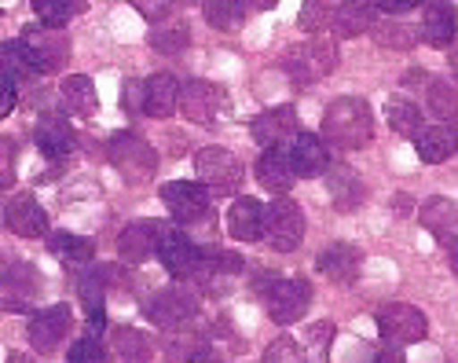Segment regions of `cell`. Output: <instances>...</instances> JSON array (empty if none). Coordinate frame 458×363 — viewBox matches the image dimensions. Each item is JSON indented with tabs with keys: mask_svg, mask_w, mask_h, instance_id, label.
<instances>
[{
	"mask_svg": "<svg viewBox=\"0 0 458 363\" xmlns=\"http://www.w3.org/2000/svg\"><path fill=\"white\" fill-rule=\"evenodd\" d=\"M264 363H309V356H304V349L293 338H276L264 349Z\"/></svg>",
	"mask_w": 458,
	"mask_h": 363,
	"instance_id": "40",
	"label": "cell"
},
{
	"mask_svg": "<svg viewBox=\"0 0 458 363\" xmlns=\"http://www.w3.org/2000/svg\"><path fill=\"white\" fill-rule=\"evenodd\" d=\"M309 305H312V286L304 279H272L264 286V308L279 326L301 323Z\"/></svg>",
	"mask_w": 458,
	"mask_h": 363,
	"instance_id": "4",
	"label": "cell"
},
{
	"mask_svg": "<svg viewBox=\"0 0 458 363\" xmlns=\"http://www.w3.org/2000/svg\"><path fill=\"white\" fill-rule=\"evenodd\" d=\"M106 158L110 165L118 169L129 184H147L150 176L158 169V151L136 132H118L110 136V148H106Z\"/></svg>",
	"mask_w": 458,
	"mask_h": 363,
	"instance_id": "3",
	"label": "cell"
},
{
	"mask_svg": "<svg viewBox=\"0 0 458 363\" xmlns=\"http://www.w3.org/2000/svg\"><path fill=\"white\" fill-rule=\"evenodd\" d=\"M41 286H45V279L30 261H8L4 265V308H12V312L30 308L33 298H41Z\"/></svg>",
	"mask_w": 458,
	"mask_h": 363,
	"instance_id": "16",
	"label": "cell"
},
{
	"mask_svg": "<svg viewBox=\"0 0 458 363\" xmlns=\"http://www.w3.org/2000/svg\"><path fill=\"white\" fill-rule=\"evenodd\" d=\"M202 15L216 30H239L242 19H246V8L242 4H227V0H213V4H202Z\"/></svg>",
	"mask_w": 458,
	"mask_h": 363,
	"instance_id": "36",
	"label": "cell"
},
{
	"mask_svg": "<svg viewBox=\"0 0 458 363\" xmlns=\"http://www.w3.org/2000/svg\"><path fill=\"white\" fill-rule=\"evenodd\" d=\"M136 12H140L143 19H150V22H158L162 15H169V12H173V4H136Z\"/></svg>",
	"mask_w": 458,
	"mask_h": 363,
	"instance_id": "44",
	"label": "cell"
},
{
	"mask_svg": "<svg viewBox=\"0 0 458 363\" xmlns=\"http://www.w3.org/2000/svg\"><path fill=\"white\" fill-rule=\"evenodd\" d=\"M264 216H268V206H260L257 198L242 195L232 202V209H227V232H232V239H239V242H257V239H264Z\"/></svg>",
	"mask_w": 458,
	"mask_h": 363,
	"instance_id": "21",
	"label": "cell"
},
{
	"mask_svg": "<svg viewBox=\"0 0 458 363\" xmlns=\"http://www.w3.org/2000/svg\"><path fill=\"white\" fill-rule=\"evenodd\" d=\"M122 106L129 114H147V96H143V81H125L122 92Z\"/></svg>",
	"mask_w": 458,
	"mask_h": 363,
	"instance_id": "43",
	"label": "cell"
},
{
	"mask_svg": "<svg viewBox=\"0 0 458 363\" xmlns=\"http://www.w3.org/2000/svg\"><path fill=\"white\" fill-rule=\"evenodd\" d=\"M199 363H220V359H216V356H206V359H199Z\"/></svg>",
	"mask_w": 458,
	"mask_h": 363,
	"instance_id": "50",
	"label": "cell"
},
{
	"mask_svg": "<svg viewBox=\"0 0 458 363\" xmlns=\"http://www.w3.org/2000/svg\"><path fill=\"white\" fill-rule=\"evenodd\" d=\"M316 268H319L330 283H337V286H352V283L360 279V268H363V253H360V246H352V242H334V246H327V249L319 253Z\"/></svg>",
	"mask_w": 458,
	"mask_h": 363,
	"instance_id": "17",
	"label": "cell"
},
{
	"mask_svg": "<svg viewBox=\"0 0 458 363\" xmlns=\"http://www.w3.org/2000/svg\"><path fill=\"white\" fill-rule=\"evenodd\" d=\"M429 106H433V114L444 118V125H458V81H444L437 78L429 85Z\"/></svg>",
	"mask_w": 458,
	"mask_h": 363,
	"instance_id": "35",
	"label": "cell"
},
{
	"mask_svg": "<svg viewBox=\"0 0 458 363\" xmlns=\"http://www.w3.org/2000/svg\"><path fill=\"white\" fill-rule=\"evenodd\" d=\"M48 249L55 253L63 265H70V268H81V265H89V261L96 257V242L85 239V235H73V232H55V235H48Z\"/></svg>",
	"mask_w": 458,
	"mask_h": 363,
	"instance_id": "29",
	"label": "cell"
},
{
	"mask_svg": "<svg viewBox=\"0 0 458 363\" xmlns=\"http://www.w3.org/2000/svg\"><path fill=\"white\" fill-rule=\"evenodd\" d=\"M418 224H422L437 242L454 246L458 242V202L454 198H426V206L418 209Z\"/></svg>",
	"mask_w": 458,
	"mask_h": 363,
	"instance_id": "18",
	"label": "cell"
},
{
	"mask_svg": "<svg viewBox=\"0 0 458 363\" xmlns=\"http://www.w3.org/2000/svg\"><path fill=\"white\" fill-rule=\"evenodd\" d=\"M334 19H337V4H304V8H301V26L309 30V33L330 30Z\"/></svg>",
	"mask_w": 458,
	"mask_h": 363,
	"instance_id": "38",
	"label": "cell"
},
{
	"mask_svg": "<svg viewBox=\"0 0 458 363\" xmlns=\"http://www.w3.org/2000/svg\"><path fill=\"white\" fill-rule=\"evenodd\" d=\"M414 148H418V158L422 162H429V165H437V162H447V158H454L458 155V129H451V125H429L422 136L414 139Z\"/></svg>",
	"mask_w": 458,
	"mask_h": 363,
	"instance_id": "25",
	"label": "cell"
},
{
	"mask_svg": "<svg viewBox=\"0 0 458 363\" xmlns=\"http://www.w3.org/2000/svg\"><path fill=\"white\" fill-rule=\"evenodd\" d=\"M224 92L209 81H187L180 92V114L195 125H216L224 114Z\"/></svg>",
	"mask_w": 458,
	"mask_h": 363,
	"instance_id": "11",
	"label": "cell"
},
{
	"mask_svg": "<svg viewBox=\"0 0 458 363\" xmlns=\"http://www.w3.org/2000/svg\"><path fill=\"white\" fill-rule=\"evenodd\" d=\"M162 202L180 224H195L209 216V191L202 184H191V180H169V184H162Z\"/></svg>",
	"mask_w": 458,
	"mask_h": 363,
	"instance_id": "10",
	"label": "cell"
},
{
	"mask_svg": "<svg viewBox=\"0 0 458 363\" xmlns=\"http://www.w3.org/2000/svg\"><path fill=\"white\" fill-rule=\"evenodd\" d=\"M26 48L33 55V70L37 74H55V70L70 59V38L63 30H52V26H41V30H33L26 33Z\"/></svg>",
	"mask_w": 458,
	"mask_h": 363,
	"instance_id": "12",
	"label": "cell"
},
{
	"mask_svg": "<svg viewBox=\"0 0 458 363\" xmlns=\"http://www.w3.org/2000/svg\"><path fill=\"white\" fill-rule=\"evenodd\" d=\"M297 111L290 103L283 106H268V111H260L253 118V139L264 143V151L272 148H283V143H297Z\"/></svg>",
	"mask_w": 458,
	"mask_h": 363,
	"instance_id": "13",
	"label": "cell"
},
{
	"mask_svg": "<svg viewBox=\"0 0 458 363\" xmlns=\"http://www.w3.org/2000/svg\"><path fill=\"white\" fill-rule=\"evenodd\" d=\"M374 41L377 45H389V48H411L414 45V33L407 26H374Z\"/></svg>",
	"mask_w": 458,
	"mask_h": 363,
	"instance_id": "42",
	"label": "cell"
},
{
	"mask_svg": "<svg viewBox=\"0 0 458 363\" xmlns=\"http://www.w3.org/2000/svg\"><path fill=\"white\" fill-rule=\"evenodd\" d=\"M70 326H73V312L66 305H52L45 312H33L26 334H30V345L37 352H55L59 342L70 334Z\"/></svg>",
	"mask_w": 458,
	"mask_h": 363,
	"instance_id": "14",
	"label": "cell"
},
{
	"mask_svg": "<svg viewBox=\"0 0 458 363\" xmlns=\"http://www.w3.org/2000/svg\"><path fill=\"white\" fill-rule=\"evenodd\" d=\"M381 15H407V12H414V4H403V0H393V4H374Z\"/></svg>",
	"mask_w": 458,
	"mask_h": 363,
	"instance_id": "45",
	"label": "cell"
},
{
	"mask_svg": "<svg viewBox=\"0 0 458 363\" xmlns=\"http://www.w3.org/2000/svg\"><path fill=\"white\" fill-rule=\"evenodd\" d=\"M37 148H41V155L48 162L66 158L73 151V129L63 118H55V114L41 118V122H37Z\"/></svg>",
	"mask_w": 458,
	"mask_h": 363,
	"instance_id": "26",
	"label": "cell"
},
{
	"mask_svg": "<svg viewBox=\"0 0 458 363\" xmlns=\"http://www.w3.org/2000/svg\"><path fill=\"white\" fill-rule=\"evenodd\" d=\"M374 363H403V352L400 349H386V352H377Z\"/></svg>",
	"mask_w": 458,
	"mask_h": 363,
	"instance_id": "47",
	"label": "cell"
},
{
	"mask_svg": "<svg viewBox=\"0 0 458 363\" xmlns=\"http://www.w3.org/2000/svg\"><path fill=\"white\" fill-rule=\"evenodd\" d=\"M195 173H199V184L213 195H235L242 184V162L224 151V148H206L195 158Z\"/></svg>",
	"mask_w": 458,
	"mask_h": 363,
	"instance_id": "5",
	"label": "cell"
},
{
	"mask_svg": "<svg viewBox=\"0 0 458 363\" xmlns=\"http://www.w3.org/2000/svg\"><path fill=\"white\" fill-rule=\"evenodd\" d=\"M114 349H118L122 363H147L150 352H155V342L143 331H136V326H122V331H114Z\"/></svg>",
	"mask_w": 458,
	"mask_h": 363,
	"instance_id": "32",
	"label": "cell"
},
{
	"mask_svg": "<svg viewBox=\"0 0 458 363\" xmlns=\"http://www.w3.org/2000/svg\"><path fill=\"white\" fill-rule=\"evenodd\" d=\"M147 316L155 319V326H162V331H183V326H191V319L199 316V298L191 294V290H180V286H169L162 290V294L147 305Z\"/></svg>",
	"mask_w": 458,
	"mask_h": 363,
	"instance_id": "9",
	"label": "cell"
},
{
	"mask_svg": "<svg viewBox=\"0 0 458 363\" xmlns=\"http://www.w3.org/2000/svg\"><path fill=\"white\" fill-rule=\"evenodd\" d=\"M374 15L377 8L374 4H337V19H334V30L341 33V38H356V33L370 30L374 26Z\"/></svg>",
	"mask_w": 458,
	"mask_h": 363,
	"instance_id": "33",
	"label": "cell"
},
{
	"mask_svg": "<svg viewBox=\"0 0 458 363\" xmlns=\"http://www.w3.org/2000/svg\"><path fill=\"white\" fill-rule=\"evenodd\" d=\"M264 239H268L272 249H279V253L297 249L301 239H304V213H301V206L286 202V198L272 202L268 216H264Z\"/></svg>",
	"mask_w": 458,
	"mask_h": 363,
	"instance_id": "8",
	"label": "cell"
},
{
	"mask_svg": "<svg viewBox=\"0 0 458 363\" xmlns=\"http://www.w3.org/2000/svg\"><path fill=\"white\" fill-rule=\"evenodd\" d=\"M70 363H110V359H106V349L96 338H81L70 349Z\"/></svg>",
	"mask_w": 458,
	"mask_h": 363,
	"instance_id": "41",
	"label": "cell"
},
{
	"mask_svg": "<svg viewBox=\"0 0 458 363\" xmlns=\"http://www.w3.org/2000/svg\"><path fill=\"white\" fill-rule=\"evenodd\" d=\"M180 92L183 85H176L173 74H155L143 81V96H147V118H173L180 111Z\"/></svg>",
	"mask_w": 458,
	"mask_h": 363,
	"instance_id": "22",
	"label": "cell"
},
{
	"mask_svg": "<svg viewBox=\"0 0 458 363\" xmlns=\"http://www.w3.org/2000/svg\"><path fill=\"white\" fill-rule=\"evenodd\" d=\"M33 12H37V19H41L45 26L59 30L73 12H78V4H63V0H33Z\"/></svg>",
	"mask_w": 458,
	"mask_h": 363,
	"instance_id": "39",
	"label": "cell"
},
{
	"mask_svg": "<svg viewBox=\"0 0 458 363\" xmlns=\"http://www.w3.org/2000/svg\"><path fill=\"white\" fill-rule=\"evenodd\" d=\"M162 352H165L169 363H199V359L209 356L206 352V342L195 331H191V326H183V331H169L162 338Z\"/></svg>",
	"mask_w": 458,
	"mask_h": 363,
	"instance_id": "31",
	"label": "cell"
},
{
	"mask_svg": "<svg viewBox=\"0 0 458 363\" xmlns=\"http://www.w3.org/2000/svg\"><path fill=\"white\" fill-rule=\"evenodd\" d=\"M293 165H297V176L304 180H316L323 173H330V151H327V143L319 136H309V132H301L297 143H293Z\"/></svg>",
	"mask_w": 458,
	"mask_h": 363,
	"instance_id": "24",
	"label": "cell"
},
{
	"mask_svg": "<svg viewBox=\"0 0 458 363\" xmlns=\"http://www.w3.org/2000/svg\"><path fill=\"white\" fill-rule=\"evenodd\" d=\"M8 363H33V359H30V356H12Z\"/></svg>",
	"mask_w": 458,
	"mask_h": 363,
	"instance_id": "49",
	"label": "cell"
},
{
	"mask_svg": "<svg viewBox=\"0 0 458 363\" xmlns=\"http://www.w3.org/2000/svg\"><path fill=\"white\" fill-rule=\"evenodd\" d=\"M78 294H81V305H85V316H89V331L99 334L106 326V279L99 272L81 275Z\"/></svg>",
	"mask_w": 458,
	"mask_h": 363,
	"instance_id": "27",
	"label": "cell"
},
{
	"mask_svg": "<svg viewBox=\"0 0 458 363\" xmlns=\"http://www.w3.org/2000/svg\"><path fill=\"white\" fill-rule=\"evenodd\" d=\"M187 26H155L150 30V45H155L158 52H165V55H176V52H183L187 48Z\"/></svg>",
	"mask_w": 458,
	"mask_h": 363,
	"instance_id": "37",
	"label": "cell"
},
{
	"mask_svg": "<svg viewBox=\"0 0 458 363\" xmlns=\"http://www.w3.org/2000/svg\"><path fill=\"white\" fill-rule=\"evenodd\" d=\"M323 139L334 143L341 151H360L374 136V114L370 103L360 96H341L323 111V125H319Z\"/></svg>",
	"mask_w": 458,
	"mask_h": 363,
	"instance_id": "1",
	"label": "cell"
},
{
	"mask_svg": "<svg viewBox=\"0 0 458 363\" xmlns=\"http://www.w3.org/2000/svg\"><path fill=\"white\" fill-rule=\"evenodd\" d=\"M257 180L272 195H286L297 184V165H293V151L290 148H272L264 151L257 162Z\"/></svg>",
	"mask_w": 458,
	"mask_h": 363,
	"instance_id": "19",
	"label": "cell"
},
{
	"mask_svg": "<svg viewBox=\"0 0 458 363\" xmlns=\"http://www.w3.org/2000/svg\"><path fill=\"white\" fill-rule=\"evenodd\" d=\"M377 331L381 338H386L389 345H414V342H422L426 331H429V319L422 308H414V305H386L377 312Z\"/></svg>",
	"mask_w": 458,
	"mask_h": 363,
	"instance_id": "6",
	"label": "cell"
},
{
	"mask_svg": "<svg viewBox=\"0 0 458 363\" xmlns=\"http://www.w3.org/2000/svg\"><path fill=\"white\" fill-rule=\"evenodd\" d=\"M15 111V89L4 85V99H0V114H12Z\"/></svg>",
	"mask_w": 458,
	"mask_h": 363,
	"instance_id": "46",
	"label": "cell"
},
{
	"mask_svg": "<svg viewBox=\"0 0 458 363\" xmlns=\"http://www.w3.org/2000/svg\"><path fill=\"white\" fill-rule=\"evenodd\" d=\"M162 235H165V224L162 221H132L118 235V257L125 265H143L150 253H158Z\"/></svg>",
	"mask_w": 458,
	"mask_h": 363,
	"instance_id": "15",
	"label": "cell"
},
{
	"mask_svg": "<svg viewBox=\"0 0 458 363\" xmlns=\"http://www.w3.org/2000/svg\"><path fill=\"white\" fill-rule=\"evenodd\" d=\"M59 96H63V103H66V111L78 114V118H92V114L99 111V92H96V85H92L85 74L66 78L63 89H59Z\"/></svg>",
	"mask_w": 458,
	"mask_h": 363,
	"instance_id": "28",
	"label": "cell"
},
{
	"mask_svg": "<svg viewBox=\"0 0 458 363\" xmlns=\"http://www.w3.org/2000/svg\"><path fill=\"white\" fill-rule=\"evenodd\" d=\"M327 188H330V198H334V206H337L341 213L356 209V206L363 202V195H367V188L360 184V176H356L352 169H345V165L327 173Z\"/></svg>",
	"mask_w": 458,
	"mask_h": 363,
	"instance_id": "30",
	"label": "cell"
},
{
	"mask_svg": "<svg viewBox=\"0 0 458 363\" xmlns=\"http://www.w3.org/2000/svg\"><path fill=\"white\" fill-rule=\"evenodd\" d=\"M458 33V8L454 4H426L422 12V41L433 48H447Z\"/></svg>",
	"mask_w": 458,
	"mask_h": 363,
	"instance_id": "23",
	"label": "cell"
},
{
	"mask_svg": "<svg viewBox=\"0 0 458 363\" xmlns=\"http://www.w3.org/2000/svg\"><path fill=\"white\" fill-rule=\"evenodd\" d=\"M4 224L22 239H37L48 232V213L37 206L33 195H12L4 202Z\"/></svg>",
	"mask_w": 458,
	"mask_h": 363,
	"instance_id": "20",
	"label": "cell"
},
{
	"mask_svg": "<svg viewBox=\"0 0 458 363\" xmlns=\"http://www.w3.org/2000/svg\"><path fill=\"white\" fill-rule=\"evenodd\" d=\"M283 70L290 74V81H293L297 89H309V85L330 78L334 70H337V45L327 41V38L304 41V45H297V48L286 52Z\"/></svg>",
	"mask_w": 458,
	"mask_h": 363,
	"instance_id": "2",
	"label": "cell"
},
{
	"mask_svg": "<svg viewBox=\"0 0 458 363\" xmlns=\"http://www.w3.org/2000/svg\"><path fill=\"white\" fill-rule=\"evenodd\" d=\"M451 272H454V275H458V242H454V246H451Z\"/></svg>",
	"mask_w": 458,
	"mask_h": 363,
	"instance_id": "48",
	"label": "cell"
},
{
	"mask_svg": "<svg viewBox=\"0 0 458 363\" xmlns=\"http://www.w3.org/2000/svg\"><path fill=\"white\" fill-rule=\"evenodd\" d=\"M158 261L165 265V272L173 279H191V275H202L206 249H199L183 232L165 224V235H162V246H158Z\"/></svg>",
	"mask_w": 458,
	"mask_h": 363,
	"instance_id": "7",
	"label": "cell"
},
{
	"mask_svg": "<svg viewBox=\"0 0 458 363\" xmlns=\"http://www.w3.org/2000/svg\"><path fill=\"white\" fill-rule=\"evenodd\" d=\"M386 114H389V125L400 136H407V139H418V136L426 132V122H422V114H418V106L407 103V99H389L386 103Z\"/></svg>",
	"mask_w": 458,
	"mask_h": 363,
	"instance_id": "34",
	"label": "cell"
}]
</instances>
